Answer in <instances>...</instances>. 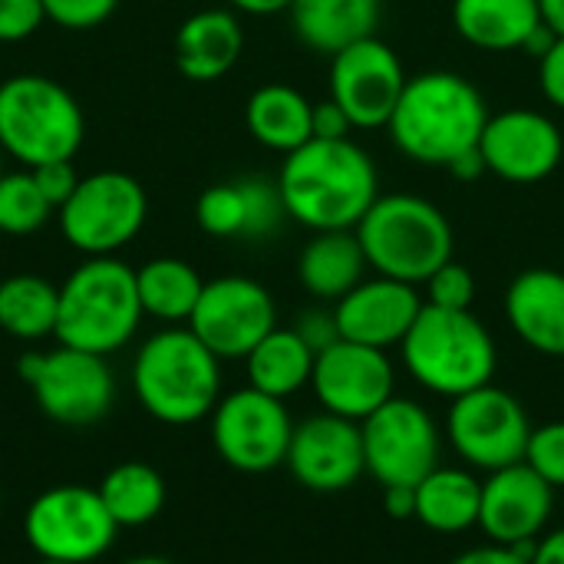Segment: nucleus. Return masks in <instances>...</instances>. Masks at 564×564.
I'll list each match as a JSON object with an SVG mask.
<instances>
[{
  "mask_svg": "<svg viewBox=\"0 0 564 564\" xmlns=\"http://www.w3.org/2000/svg\"><path fill=\"white\" fill-rule=\"evenodd\" d=\"M278 188L291 221L311 231L357 228L380 198V175L354 139H311L284 155Z\"/></svg>",
  "mask_w": 564,
  "mask_h": 564,
  "instance_id": "obj_1",
  "label": "nucleus"
},
{
  "mask_svg": "<svg viewBox=\"0 0 564 564\" xmlns=\"http://www.w3.org/2000/svg\"><path fill=\"white\" fill-rule=\"evenodd\" d=\"M489 116L486 96L473 79L453 69H426L406 79L387 132L406 159L449 169L479 149Z\"/></svg>",
  "mask_w": 564,
  "mask_h": 564,
  "instance_id": "obj_2",
  "label": "nucleus"
},
{
  "mask_svg": "<svg viewBox=\"0 0 564 564\" xmlns=\"http://www.w3.org/2000/svg\"><path fill=\"white\" fill-rule=\"evenodd\" d=\"M132 393L165 426L202 423L221 400V360L188 327H165L139 347Z\"/></svg>",
  "mask_w": 564,
  "mask_h": 564,
  "instance_id": "obj_3",
  "label": "nucleus"
},
{
  "mask_svg": "<svg viewBox=\"0 0 564 564\" xmlns=\"http://www.w3.org/2000/svg\"><path fill=\"white\" fill-rule=\"evenodd\" d=\"M142 317L135 271L116 254L86 258L59 284L53 337L66 347L109 357L135 337Z\"/></svg>",
  "mask_w": 564,
  "mask_h": 564,
  "instance_id": "obj_4",
  "label": "nucleus"
},
{
  "mask_svg": "<svg viewBox=\"0 0 564 564\" xmlns=\"http://www.w3.org/2000/svg\"><path fill=\"white\" fill-rule=\"evenodd\" d=\"M410 377L446 400L492 383L499 350L489 327L473 311L423 304L416 324L400 344Z\"/></svg>",
  "mask_w": 564,
  "mask_h": 564,
  "instance_id": "obj_5",
  "label": "nucleus"
},
{
  "mask_svg": "<svg viewBox=\"0 0 564 564\" xmlns=\"http://www.w3.org/2000/svg\"><path fill=\"white\" fill-rule=\"evenodd\" d=\"M367 264L406 284H426L433 271L453 261V225L440 205L420 195H380L354 228Z\"/></svg>",
  "mask_w": 564,
  "mask_h": 564,
  "instance_id": "obj_6",
  "label": "nucleus"
},
{
  "mask_svg": "<svg viewBox=\"0 0 564 564\" xmlns=\"http://www.w3.org/2000/svg\"><path fill=\"white\" fill-rule=\"evenodd\" d=\"M83 132V109L56 79L20 73L0 83V149L23 169L73 159Z\"/></svg>",
  "mask_w": 564,
  "mask_h": 564,
  "instance_id": "obj_7",
  "label": "nucleus"
},
{
  "mask_svg": "<svg viewBox=\"0 0 564 564\" xmlns=\"http://www.w3.org/2000/svg\"><path fill=\"white\" fill-rule=\"evenodd\" d=\"M17 373L30 387L40 413L59 426H93L116 400V377L106 357L66 344L23 354Z\"/></svg>",
  "mask_w": 564,
  "mask_h": 564,
  "instance_id": "obj_8",
  "label": "nucleus"
},
{
  "mask_svg": "<svg viewBox=\"0 0 564 564\" xmlns=\"http://www.w3.org/2000/svg\"><path fill=\"white\" fill-rule=\"evenodd\" d=\"M56 212L69 248L86 258H106L142 231L149 198L132 175L109 169L79 178L76 192Z\"/></svg>",
  "mask_w": 564,
  "mask_h": 564,
  "instance_id": "obj_9",
  "label": "nucleus"
},
{
  "mask_svg": "<svg viewBox=\"0 0 564 564\" xmlns=\"http://www.w3.org/2000/svg\"><path fill=\"white\" fill-rule=\"evenodd\" d=\"M119 525L89 486H53L40 492L26 516L23 535L40 558L89 564L102 558L116 542Z\"/></svg>",
  "mask_w": 564,
  "mask_h": 564,
  "instance_id": "obj_10",
  "label": "nucleus"
},
{
  "mask_svg": "<svg viewBox=\"0 0 564 564\" xmlns=\"http://www.w3.org/2000/svg\"><path fill=\"white\" fill-rule=\"evenodd\" d=\"M532 423L525 406L502 387L486 383L453 400L446 440L469 469L496 473L525 459Z\"/></svg>",
  "mask_w": 564,
  "mask_h": 564,
  "instance_id": "obj_11",
  "label": "nucleus"
},
{
  "mask_svg": "<svg viewBox=\"0 0 564 564\" xmlns=\"http://www.w3.org/2000/svg\"><path fill=\"white\" fill-rule=\"evenodd\" d=\"M364 433V463L367 473L383 486L416 489L440 466L443 433L433 413L406 397L387 400L377 413L360 423Z\"/></svg>",
  "mask_w": 564,
  "mask_h": 564,
  "instance_id": "obj_12",
  "label": "nucleus"
},
{
  "mask_svg": "<svg viewBox=\"0 0 564 564\" xmlns=\"http://www.w3.org/2000/svg\"><path fill=\"white\" fill-rule=\"evenodd\" d=\"M294 420L284 400L254 387H241L218 400L212 410V443L221 463L238 473L261 476L288 459Z\"/></svg>",
  "mask_w": 564,
  "mask_h": 564,
  "instance_id": "obj_13",
  "label": "nucleus"
},
{
  "mask_svg": "<svg viewBox=\"0 0 564 564\" xmlns=\"http://www.w3.org/2000/svg\"><path fill=\"white\" fill-rule=\"evenodd\" d=\"M218 360H245L274 327L278 307L264 284L245 274L205 281L185 324Z\"/></svg>",
  "mask_w": 564,
  "mask_h": 564,
  "instance_id": "obj_14",
  "label": "nucleus"
},
{
  "mask_svg": "<svg viewBox=\"0 0 564 564\" xmlns=\"http://www.w3.org/2000/svg\"><path fill=\"white\" fill-rule=\"evenodd\" d=\"M406 79L397 50L380 36L357 40L330 56V99L350 116L354 129L387 126Z\"/></svg>",
  "mask_w": 564,
  "mask_h": 564,
  "instance_id": "obj_15",
  "label": "nucleus"
},
{
  "mask_svg": "<svg viewBox=\"0 0 564 564\" xmlns=\"http://www.w3.org/2000/svg\"><path fill=\"white\" fill-rule=\"evenodd\" d=\"M397 370L387 350L364 347L354 340H337L314 357L311 390L317 403L344 420L364 423L387 400H393Z\"/></svg>",
  "mask_w": 564,
  "mask_h": 564,
  "instance_id": "obj_16",
  "label": "nucleus"
},
{
  "mask_svg": "<svg viewBox=\"0 0 564 564\" xmlns=\"http://www.w3.org/2000/svg\"><path fill=\"white\" fill-rule=\"evenodd\" d=\"M479 155L486 172L496 178L509 185H535L562 165L564 135L552 116L516 106L489 116L479 139Z\"/></svg>",
  "mask_w": 564,
  "mask_h": 564,
  "instance_id": "obj_17",
  "label": "nucleus"
},
{
  "mask_svg": "<svg viewBox=\"0 0 564 564\" xmlns=\"http://www.w3.org/2000/svg\"><path fill=\"white\" fill-rule=\"evenodd\" d=\"M284 466L311 492H347L367 473L360 423L334 416L327 410L294 423Z\"/></svg>",
  "mask_w": 564,
  "mask_h": 564,
  "instance_id": "obj_18",
  "label": "nucleus"
},
{
  "mask_svg": "<svg viewBox=\"0 0 564 564\" xmlns=\"http://www.w3.org/2000/svg\"><path fill=\"white\" fill-rule=\"evenodd\" d=\"M555 512V489L525 463L486 473L479 529L496 545L535 542Z\"/></svg>",
  "mask_w": 564,
  "mask_h": 564,
  "instance_id": "obj_19",
  "label": "nucleus"
},
{
  "mask_svg": "<svg viewBox=\"0 0 564 564\" xmlns=\"http://www.w3.org/2000/svg\"><path fill=\"white\" fill-rule=\"evenodd\" d=\"M423 294L416 284L397 278H364L350 294L334 304L340 340L390 350L400 347L423 311Z\"/></svg>",
  "mask_w": 564,
  "mask_h": 564,
  "instance_id": "obj_20",
  "label": "nucleus"
},
{
  "mask_svg": "<svg viewBox=\"0 0 564 564\" xmlns=\"http://www.w3.org/2000/svg\"><path fill=\"white\" fill-rule=\"evenodd\" d=\"M284 198L278 178L245 175L235 182H218L205 188L195 202V221L212 238L261 241L284 225Z\"/></svg>",
  "mask_w": 564,
  "mask_h": 564,
  "instance_id": "obj_21",
  "label": "nucleus"
},
{
  "mask_svg": "<svg viewBox=\"0 0 564 564\" xmlns=\"http://www.w3.org/2000/svg\"><path fill=\"white\" fill-rule=\"evenodd\" d=\"M506 321L516 337L545 357H564V271L529 268L506 288Z\"/></svg>",
  "mask_w": 564,
  "mask_h": 564,
  "instance_id": "obj_22",
  "label": "nucleus"
},
{
  "mask_svg": "<svg viewBox=\"0 0 564 564\" xmlns=\"http://www.w3.org/2000/svg\"><path fill=\"white\" fill-rule=\"evenodd\" d=\"M245 50V30L231 10L212 7L192 13L175 33V66L192 83L221 79Z\"/></svg>",
  "mask_w": 564,
  "mask_h": 564,
  "instance_id": "obj_23",
  "label": "nucleus"
},
{
  "mask_svg": "<svg viewBox=\"0 0 564 564\" xmlns=\"http://www.w3.org/2000/svg\"><path fill=\"white\" fill-rule=\"evenodd\" d=\"M367 254L354 228L314 231L297 254V281L321 304H337L367 278Z\"/></svg>",
  "mask_w": 564,
  "mask_h": 564,
  "instance_id": "obj_24",
  "label": "nucleus"
},
{
  "mask_svg": "<svg viewBox=\"0 0 564 564\" xmlns=\"http://www.w3.org/2000/svg\"><path fill=\"white\" fill-rule=\"evenodd\" d=\"M542 23L539 0H453L456 33L486 53L522 50Z\"/></svg>",
  "mask_w": 564,
  "mask_h": 564,
  "instance_id": "obj_25",
  "label": "nucleus"
},
{
  "mask_svg": "<svg viewBox=\"0 0 564 564\" xmlns=\"http://www.w3.org/2000/svg\"><path fill=\"white\" fill-rule=\"evenodd\" d=\"M288 13L307 50L334 56L357 40L377 36L380 0H294Z\"/></svg>",
  "mask_w": 564,
  "mask_h": 564,
  "instance_id": "obj_26",
  "label": "nucleus"
},
{
  "mask_svg": "<svg viewBox=\"0 0 564 564\" xmlns=\"http://www.w3.org/2000/svg\"><path fill=\"white\" fill-rule=\"evenodd\" d=\"M416 522L436 535H463L479 529L482 479L473 469L436 466L416 482Z\"/></svg>",
  "mask_w": 564,
  "mask_h": 564,
  "instance_id": "obj_27",
  "label": "nucleus"
},
{
  "mask_svg": "<svg viewBox=\"0 0 564 564\" xmlns=\"http://www.w3.org/2000/svg\"><path fill=\"white\" fill-rule=\"evenodd\" d=\"M245 122L254 142L288 155L314 139V102L288 83H268L251 93Z\"/></svg>",
  "mask_w": 564,
  "mask_h": 564,
  "instance_id": "obj_28",
  "label": "nucleus"
},
{
  "mask_svg": "<svg viewBox=\"0 0 564 564\" xmlns=\"http://www.w3.org/2000/svg\"><path fill=\"white\" fill-rule=\"evenodd\" d=\"M314 350L301 340V334L294 327H274L248 357V387L288 400L297 390L311 387V373H314Z\"/></svg>",
  "mask_w": 564,
  "mask_h": 564,
  "instance_id": "obj_29",
  "label": "nucleus"
},
{
  "mask_svg": "<svg viewBox=\"0 0 564 564\" xmlns=\"http://www.w3.org/2000/svg\"><path fill=\"white\" fill-rule=\"evenodd\" d=\"M135 288H139L145 317L178 327V324H188L205 281L182 258H152L135 271Z\"/></svg>",
  "mask_w": 564,
  "mask_h": 564,
  "instance_id": "obj_30",
  "label": "nucleus"
},
{
  "mask_svg": "<svg viewBox=\"0 0 564 564\" xmlns=\"http://www.w3.org/2000/svg\"><path fill=\"white\" fill-rule=\"evenodd\" d=\"M96 489L119 529H142L165 509V479L149 463H119Z\"/></svg>",
  "mask_w": 564,
  "mask_h": 564,
  "instance_id": "obj_31",
  "label": "nucleus"
},
{
  "mask_svg": "<svg viewBox=\"0 0 564 564\" xmlns=\"http://www.w3.org/2000/svg\"><path fill=\"white\" fill-rule=\"evenodd\" d=\"M59 288L40 274L0 281V330L13 340H43L56 334Z\"/></svg>",
  "mask_w": 564,
  "mask_h": 564,
  "instance_id": "obj_32",
  "label": "nucleus"
},
{
  "mask_svg": "<svg viewBox=\"0 0 564 564\" xmlns=\"http://www.w3.org/2000/svg\"><path fill=\"white\" fill-rule=\"evenodd\" d=\"M50 212H56L30 169L0 175V231L3 235H33L46 225Z\"/></svg>",
  "mask_w": 564,
  "mask_h": 564,
  "instance_id": "obj_33",
  "label": "nucleus"
},
{
  "mask_svg": "<svg viewBox=\"0 0 564 564\" xmlns=\"http://www.w3.org/2000/svg\"><path fill=\"white\" fill-rule=\"evenodd\" d=\"M426 304L433 307H446V311H473L476 301V278L466 264H459L456 258L446 261L440 271H433L426 278Z\"/></svg>",
  "mask_w": 564,
  "mask_h": 564,
  "instance_id": "obj_34",
  "label": "nucleus"
},
{
  "mask_svg": "<svg viewBox=\"0 0 564 564\" xmlns=\"http://www.w3.org/2000/svg\"><path fill=\"white\" fill-rule=\"evenodd\" d=\"M522 463L532 466L552 489H564V423L532 426Z\"/></svg>",
  "mask_w": 564,
  "mask_h": 564,
  "instance_id": "obj_35",
  "label": "nucleus"
},
{
  "mask_svg": "<svg viewBox=\"0 0 564 564\" xmlns=\"http://www.w3.org/2000/svg\"><path fill=\"white\" fill-rule=\"evenodd\" d=\"M119 0H43L46 20L63 30H93L116 10Z\"/></svg>",
  "mask_w": 564,
  "mask_h": 564,
  "instance_id": "obj_36",
  "label": "nucleus"
},
{
  "mask_svg": "<svg viewBox=\"0 0 564 564\" xmlns=\"http://www.w3.org/2000/svg\"><path fill=\"white\" fill-rule=\"evenodd\" d=\"M46 20L43 0H0V43L26 40Z\"/></svg>",
  "mask_w": 564,
  "mask_h": 564,
  "instance_id": "obj_37",
  "label": "nucleus"
},
{
  "mask_svg": "<svg viewBox=\"0 0 564 564\" xmlns=\"http://www.w3.org/2000/svg\"><path fill=\"white\" fill-rule=\"evenodd\" d=\"M30 172H33V178H36L43 198H46L53 208H59V205L76 192V185H79V175H76V169H73V159L46 162V165L30 169Z\"/></svg>",
  "mask_w": 564,
  "mask_h": 564,
  "instance_id": "obj_38",
  "label": "nucleus"
},
{
  "mask_svg": "<svg viewBox=\"0 0 564 564\" xmlns=\"http://www.w3.org/2000/svg\"><path fill=\"white\" fill-rule=\"evenodd\" d=\"M294 330L301 334V340H304L314 354H321V350H327L330 344L340 340L334 307H307L304 314H297Z\"/></svg>",
  "mask_w": 564,
  "mask_h": 564,
  "instance_id": "obj_39",
  "label": "nucleus"
},
{
  "mask_svg": "<svg viewBox=\"0 0 564 564\" xmlns=\"http://www.w3.org/2000/svg\"><path fill=\"white\" fill-rule=\"evenodd\" d=\"M539 63V86H542V96L555 106L564 109V36H558L545 56L535 59Z\"/></svg>",
  "mask_w": 564,
  "mask_h": 564,
  "instance_id": "obj_40",
  "label": "nucleus"
},
{
  "mask_svg": "<svg viewBox=\"0 0 564 564\" xmlns=\"http://www.w3.org/2000/svg\"><path fill=\"white\" fill-rule=\"evenodd\" d=\"M532 549L535 542H522V545H479L469 549L463 555H456L449 564H532Z\"/></svg>",
  "mask_w": 564,
  "mask_h": 564,
  "instance_id": "obj_41",
  "label": "nucleus"
},
{
  "mask_svg": "<svg viewBox=\"0 0 564 564\" xmlns=\"http://www.w3.org/2000/svg\"><path fill=\"white\" fill-rule=\"evenodd\" d=\"M350 132L354 122L334 99L314 102V139H350Z\"/></svg>",
  "mask_w": 564,
  "mask_h": 564,
  "instance_id": "obj_42",
  "label": "nucleus"
},
{
  "mask_svg": "<svg viewBox=\"0 0 564 564\" xmlns=\"http://www.w3.org/2000/svg\"><path fill=\"white\" fill-rule=\"evenodd\" d=\"M383 509L397 522L416 519V492L406 489V486H390V489H383Z\"/></svg>",
  "mask_w": 564,
  "mask_h": 564,
  "instance_id": "obj_43",
  "label": "nucleus"
},
{
  "mask_svg": "<svg viewBox=\"0 0 564 564\" xmlns=\"http://www.w3.org/2000/svg\"><path fill=\"white\" fill-rule=\"evenodd\" d=\"M532 564H564V529L542 532L532 549Z\"/></svg>",
  "mask_w": 564,
  "mask_h": 564,
  "instance_id": "obj_44",
  "label": "nucleus"
},
{
  "mask_svg": "<svg viewBox=\"0 0 564 564\" xmlns=\"http://www.w3.org/2000/svg\"><path fill=\"white\" fill-rule=\"evenodd\" d=\"M228 3L241 13H251V17H271V13L291 10L294 0H228Z\"/></svg>",
  "mask_w": 564,
  "mask_h": 564,
  "instance_id": "obj_45",
  "label": "nucleus"
},
{
  "mask_svg": "<svg viewBox=\"0 0 564 564\" xmlns=\"http://www.w3.org/2000/svg\"><path fill=\"white\" fill-rule=\"evenodd\" d=\"M539 7H542V20L564 36V0H539Z\"/></svg>",
  "mask_w": 564,
  "mask_h": 564,
  "instance_id": "obj_46",
  "label": "nucleus"
},
{
  "mask_svg": "<svg viewBox=\"0 0 564 564\" xmlns=\"http://www.w3.org/2000/svg\"><path fill=\"white\" fill-rule=\"evenodd\" d=\"M122 564H175V562L159 558V555H139V558H129V562H122Z\"/></svg>",
  "mask_w": 564,
  "mask_h": 564,
  "instance_id": "obj_47",
  "label": "nucleus"
},
{
  "mask_svg": "<svg viewBox=\"0 0 564 564\" xmlns=\"http://www.w3.org/2000/svg\"><path fill=\"white\" fill-rule=\"evenodd\" d=\"M36 564H76V562H56V558H40Z\"/></svg>",
  "mask_w": 564,
  "mask_h": 564,
  "instance_id": "obj_48",
  "label": "nucleus"
},
{
  "mask_svg": "<svg viewBox=\"0 0 564 564\" xmlns=\"http://www.w3.org/2000/svg\"><path fill=\"white\" fill-rule=\"evenodd\" d=\"M0 175H3V149H0Z\"/></svg>",
  "mask_w": 564,
  "mask_h": 564,
  "instance_id": "obj_49",
  "label": "nucleus"
}]
</instances>
